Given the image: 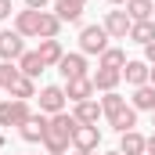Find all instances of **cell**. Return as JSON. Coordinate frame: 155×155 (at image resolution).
<instances>
[{
  "label": "cell",
  "instance_id": "obj_21",
  "mask_svg": "<svg viewBox=\"0 0 155 155\" xmlns=\"http://www.w3.org/2000/svg\"><path fill=\"white\" fill-rule=\"evenodd\" d=\"M18 69H22V76H29V79H36L47 65H43V58H40L36 51H25L22 58H18Z\"/></svg>",
  "mask_w": 155,
  "mask_h": 155
},
{
  "label": "cell",
  "instance_id": "obj_22",
  "mask_svg": "<svg viewBox=\"0 0 155 155\" xmlns=\"http://www.w3.org/2000/svg\"><path fill=\"white\" fill-rule=\"evenodd\" d=\"M126 15L134 22H148L155 15V0H126Z\"/></svg>",
  "mask_w": 155,
  "mask_h": 155
},
{
  "label": "cell",
  "instance_id": "obj_8",
  "mask_svg": "<svg viewBox=\"0 0 155 155\" xmlns=\"http://www.w3.org/2000/svg\"><path fill=\"white\" fill-rule=\"evenodd\" d=\"M58 72H61V79L69 83V79H79V76H87V54L83 51H65V58L58 61Z\"/></svg>",
  "mask_w": 155,
  "mask_h": 155
},
{
  "label": "cell",
  "instance_id": "obj_17",
  "mask_svg": "<svg viewBox=\"0 0 155 155\" xmlns=\"http://www.w3.org/2000/svg\"><path fill=\"white\" fill-rule=\"evenodd\" d=\"M87 11V0H54V15L61 22H79Z\"/></svg>",
  "mask_w": 155,
  "mask_h": 155
},
{
  "label": "cell",
  "instance_id": "obj_10",
  "mask_svg": "<svg viewBox=\"0 0 155 155\" xmlns=\"http://www.w3.org/2000/svg\"><path fill=\"white\" fill-rule=\"evenodd\" d=\"M15 33H22L25 40H36L40 36V11H33V7L15 11Z\"/></svg>",
  "mask_w": 155,
  "mask_h": 155
},
{
  "label": "cell",
  "instance_id": "obj_26",
  "mask_svg": "<svg viewBox=\"0 0 155 155\" xmlns=\"http://www.w3.org/2000/svg\"><path fill=\"white\" fill-rule=\"evenodd\" d=\"M97 101H101V112H105V119H108V116H116L119 108H126V97H123L119 90H112V94H101Z\"/></svg>",
  "mask_w": 155,
  "mask_h": 155
},
{
  "label": "cell",
  "instance_id": "obj_24",
  "mask_svg": "<svg viewBox=\"0 0 155 155\" xmlns=\"http://www.w3.org/2000/svg\"><path fill=\"white\" fill-rule=\"evenodd\" d=\"M22 79V69H18V61H0V90H15V83Z\"/></svg>",
  "mask_w": 155,
  "mask_h": 155
},
{
  "label": "cell",
  "instance_id": "obj_35",
  "mask_svg": "<svg viewBox=\"0 0 155 155\" xmlns=\"http://www.w3.org/2000/svg\"><path fill=\"white\" fill-rule=\"evenodd\" d=\"M76 155H94V152H76Z\"/></svg>",
  "mask_w": 155,
  "mask_h": 155
},
{
  "label": "cell",
  "instance_id": "obj_30",
  "mask_svg": "<svg viewBox=\"0 0 155 155\" xmlns=\"http://www.w3.org/2000/svg\"><path fill=\"white\" fill-rule=\"evenodd\" d=\"M144 61H148V65H155V40L144 47Z\"/></svg>",
  "mask_w": 155,
  "mask_h": 155
},
{
  "label": "cell",
  "instance_id": "obj_3",
  "mask_svg": "<svg viewBox=\"0 0 155 155\" xmlns=\"http://www.w3.org/2000/svg\"><path fill=\"white\" fill-rule=\"evenodd\" d=\"M40 112L43 116H58V112H65V105H69V97H65V83L58 87V83H47V87H40Z\"/></svg>",
  "mask_w": 155,
  "mask_h": 155
},
{
  "label": "cell",
  "instance_id": "obj_14",
  "mask_svg": "<svg viewBox=\"0 0 155 155\" xmlns=\"http://www.w3.org/2000/svg\"><path fill=\"white\" fill-rule=\"evenodd\" d=\"M36 54L43 58V65H47V69H58V61L65 58V47H61V40H40Z\"/></svg>",
  "mask_w": 155,
  "mask_h": 155
},
{
  "label": "cell",
  "instance_id": "obj_12",
  "mask_svg": "<svg viewBox=\"0 0 155 155\" xmlns=\"http://www.w3.org/2000/svg\"><path fill=\"white\" fill-rule=\"evenodd\" d=\"M97 90H94V79L90 76H79V79H69L65 83V97L72 101V105H79V101H90Z\"/></svg>",
  "mask_w": 155,
  "mask_h": 155
},
{
  "label": "cell",
  "instance_id": "obj_27",
  "mask_svg": "<svg viewBox=\"0 0 155 155\" xmlns=\"http://www.w3.org/2000/svg\"><path fill=\"white\" fill-rule=\"evenodd\" d=\"M40 90H36V79H29V76H22L18 83H15V90H11V97H18V101H33Z\"/></svg>",
  "mask_w": 155,
  "mask_h": 155
},
{
  "label": "cell",
  "instance_id": "obj_23",
  "mask_svg": "<svg viewBox=\"0 0 155 155\" xmlns=\"http://www.w3.org/2000/svg\"><path fill=\"white\" fill-rule=\"evenodd\" d=\"M126 61H130V58H126V51H123V47H108V51L97 58V69H119V72H123V65H126Z\"/></svg>",
  "mask_w": 155,
  "mask_h": 155
},
{
  "label": "cell",
  "instance_id": "obj_37",
  "mask_svg": "<svg viewBox=\"0 0 155 155\" xmlns=\"http://www.w3.org/2000/svg\"><path fill=\"white\" fill-rule=\"evenodd\" d=\"M152 22H155V15H152Z\"/></svg>",
  "mask_w": 155,
  "mask_h": 155
},
{
  "label": "cell",
  "instance_id": "obj_15",
  "mask_svg": "<svg viewBox=\"0 0 155 155\" xmlns=\"http://www.w3.org/2000/svg\"><path fill=\"white\" fill-rule=\"evenodd\" d=\"M90 79H94V90L112 94V90H119V83H123V72H119V69H97Z\"/></svg>",
  "mask_w": 155,
  "mask_h": 155
},
{
  "label": "cell",
  "instance_id": "obj_9",
  "mask_svg": "<svg viewBox=\"0 0 155 155\" xmlns=\"http://www.w3.org/2000/svg\"><path fill=\"white\" fill-rule=\"evenodd\" d=\"M72 148H76V152H97V148H101V130L79 123L76 130H72Z\"/></svg>",
  "mask_w": 155,
  "mask_h": 155
},
{
  "label": "cell",
  "instance_id": "obj_36",
  "mask_svg": "<svg viewBox=\"0 0 155 155\" xmlns=\"http://www.w3.org/2000/svg\"><path fill=\"white\" fill-rule=\"evenodd\" d=\"M152 126H155V112H152Z\"/></svg>",
  "mask_w": 155,
  "mask_h": 155
},
{
  "label": "cell",
  "instance_id": "obj_13",
  "mask_svg": "<svg viewBox=\"0 0 155 155\" xmlns=\"http://www.w3.org/2000/svg\"><path fill=\"white\" fill-rule=\"evenodd\" d=\"M72 116H76L83 126H97V123L105 119V112H101V101H97V97H90V101H79L76 108H72Z\"/></svg>",
  "mask_w": 155,
  "mask_h": 155
},
{
  "label": "cell",
  "instance_id": "obj_31",
  "mask_svg": "<svg viewBox=\"0 0 155 155\" xmlns=\"http://www.w3.org/2000/svg\"><path fill=\"white\" fill-rule=\"evenodd\" d=\"M144 155H155V134L148 137V144H144Z\"/></svg>",
  "mask_w": 155,
  "mask_h": 155
},
{
  "label": "cell",
  "instance_id": "obj_32",
  "mask_svg": "<svg viewBox=\"0 0 155 155\" xmlns=\"http://www.w3.org/2000/svg\"><path fill=\"white\" fill-rule=\"evenodd\" d=\"M108 4H112V7H126V0H108Z\"/></svg>",
  "mask_w": 155,
  "mask_h": 155
},
{
  "label": "cell",
  "instance_id": "obj_29",
  "mask_svg": "<svg viewBox=\"0 0 155 155\" xmlns=\"http://www.w3.org/2000/svg\"><path fill=\"white\" fill-rule=\"evenodd\" d=\"M47 4L51 0H25V7H33V11H47Z\"/></svg>",
  "mask_w": 155,
  "mask_h": 155
},
{
  "label": "cell",
  "instance_id": "obj_28",
  "mask_svg": "<svg viewBox=\"0 0 155 155\" xmlns=\"http://www.w3.org/2000/svg\"><path fill=\"white\" fill-rule=\"evenodd\" d=\"M11 11H15V4H11V0H0V22L11 18Z\"/></svg>",
  "mask_w": 155,
  "mask_h": 155
},
{
  "label": "cell",
  "instance_id": "obj_4",
  "mask_svg": "<svg viewBox=\"0 0 155 155\" xmlns=\"http://www.w3.org/2000/svg\"><path fill=\"white\" fill-rule=\"evenodd\" d=\"M29 116H33L29 101H18V97H4L0 101V126H22Z\"/></svg>",
  "mask_w": 155,
  "mask_h": 155
},
{
  "label": "cell",
  "instance_id": "obj_7",
  "mask_svg": "<svg viewBox=\"0 0 155 155\" xmlns=\"http://www.w3.org/2000/svg\"><path fill=\"white\" fill-rule=\"evenodd\" d=\"M47 123H51V116H43V112H33V116H29L25 123H22V126H18L22 141H25V144H43V134H47Z\"/></svg>",
  "mask_w": 155,
  "mask_h": 155
},
{
  "label": "cell",
  "instance_id": "obj_39",
  "mask_svg": "<svg viewBox=\"0 0 155 155\" xmlns=\"http://www.w3.org/2000/svg\"><path fill=\"white\" fill-rule=\"evenodd\" d=\"M65 155H69V152H65Z\"/></svg>",
  "mask_w": 155,
  "mask_h": 155
},
{
  "label": "cell",
  "instance_id": "obj_5",
  "mask_svg": "<svg viewBox=\"0 0 155 155\" xmlns=\"http://www.w3.org/2000/svg\"><path fill=\"white\" fill-rule=\"evenodd\" d=\"M101 25H105V33H108L112 40H130L134 18L126 15V7H123V11L116 7V11H105V22H101Z\"/></svg>",
  "mask_w": 155,
  "mask_h": 155
},
{
  "label": "cell",
  "instance_id": "obj_19",
  "mask_svg": "<svg viewBox=\"0 0 155 155\" xmlns=\"http://www.w3.org/2000/svg\"><path fill=\"white\" fill-rule=\"evenodd\" d=\"M61 25H65V22H61L54 11H40V36L36 40H58Z\"/></svg>",
  "mask_w": 155,
  "mask_h": 155
},
{
  "label": "cell",
  "instance_id": "obj_20",
  "mask_svg": "<svg viewBox=\"0 0 155 155\" xmlns=\"http://www.w3.org/2000/svg\"><path fill=\"white\" fill-rule=\"evenodd\" d=\"M130 105H134L137 112H155V87H152V83H144V87H134V97H130Z\"/></svg>",
  "mask_w": 155,
  "mask_h": 155
},
{
  "label": "cell",
  "instance_id": "obj_16",
  "mask_svg": "<svg viewBox=\"0 0 155 155\" xmlns=\"http://www.w3.org/2000/svg\"><path fill=\"white\" fill-rule=\"evenodd\" d=\"M144 144H148V137H144L141 130L119 134V152H123V155H144Z\"/></svg>",
  "mask_w": 155,
  "mask_h": 155
},
{
  "label": "cell",
  "instance_id": "obj_38",
  "mask_svg": "<svg viewBox=\"0 0 155 155\" xmlns=\"http://www.w3.org/2000/svg\"><path fill=\"white\" fill-rule=\"evenodd\" d=\"M0 101H4V97H0Z\"/></svg>",
  "mask_w": 155,
  "mask_h": 155
},
{
  "label": "cell",
  "instance_id": "obj_18",
  "mask_svg": "<svg viewBox=\"0 0 155 155\" xmlns=\"http://www.w3.org/2000/svg\"><path fill=\"white\" fill-rule=\"evenodd\" d=\"M108 126H112L116 134H126V130H137V108H134V105L119 108L116 116H108Z\"/></svg>",
  "mask_w": 155,
  "mask_h": 155
},
{
  "label": "cell",
  "instance_id": "obj_25",
  "mask_svg": "<svg viewBox=\"0 0 155 155\" xmlns=\"http://www.w3.org/2000/svg\"><path fill=\"white\" fill-rule=\"evenodd\" d=\"M155 40V22H134V29H130V43H141V47H148Z\"/></svg>",
  "mask_w": 155,
  "mask_h": 155
},
{
  "label": "cell",
  "instance_id": "obj_34",
  "mask_svg": "<svg viewBox=\"0 0 155 155\" xmlns=\"http://www.w3.org/2000/svg\"><path fill=\"white\" fill-rule=\"evenodd\" d=\"M105 155H123V152H119V148H116V152H105Z\"/></svg>",
  "mask_w": 155,
  "mask_h": 155
},
{
  "label": "cell",
  "instance_id": "obj_33",
  "mask_svg": "<svg viewBox=\"0 0 155 155\" xmlns=\"http://www.w3.org/2000/svg\"><path fill=\"white\" fill-rule=\"evenodd\" d=\"M148 83H152V87H155V65H152V76H148Z\"/></svg>",
  "mask_w": 155,
  "mask_h": 155
},
{
  "label": "cell",
  "instance_id": "obj_6",
  "mask_svg": "<svg viewBox=\"0 0 155 155\" xmlns=\"http://www.w3.org/2000/svg\"><path fill=\"white\" fill-rule=\"evenodd\" d=\"M25 54V36L15 29H0V61H18Z\"/></svg>",
  "mask_w": 155,
  "mask_h": 155
},
{
  "label": "cell",
  "instance_id": "obj_11",
  "mask_svg": "<svg viewBox=\"0 0 155 155\" xmlns=\"http://www.w3.org/2000/svg\"><path fill=\"white\" fill-rule=\"evenodd\" d=\"M148 76H152V65H148L144 58H130V61L123 65V79H126L130 87H144Z\"/></svg>",
  "mask_w": 155,
  "mask_h": 155
},
{
  "label": "cell",
  "instance_id": "obj_1",
  "mask_svg": "<svg viewBox=\"0 0 155 155\" xmlns=\"http://www.w3.org/2000/svg\"><path fill=\"white\" fill-rule=\"evenodd\" d=\"M79 126V119L72 112H58V116H51L47 123V134H43V148L47 155H65L69 152V144H72V130Z\"/></svg>",
  "mask_w": 155,
  "mask_h": 155
},
{
  "label": "cell",
  "instance_id": "obj_2",
  "mask_svg": "<svg viewBox=\"0 0 155 155\" xmlns=\"http://www.w3.org/2000/svg\"><path fill=\"white\" fill-rule=\"evenodd\" d=\"M108 40H112V36L105 33V25H83V29H79V51H83L87 58H90V54L101 58V54L112 47Z\"/></svg>",
  "mask_w": 155,
  "mask_h": 155
}]
</instances>
